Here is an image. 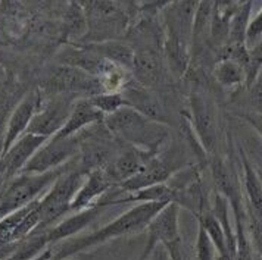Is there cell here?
<instances>
[{
	"instance_id": "cell-1",
	"label": "cell",
	"mask_w": 262,
	"mask_h": 260,
	"mask_svg": "<svg viewBox=\"0 0 262 260\" xmlns=\"http://www.w3.org/2000/svg\"><path fill=\"white\" fill-rule=\"evenodd\" d=\"M168 204L169 203H165V201L140 203V204L131 207L130 210L122 213L111 224L100 228L99 231H95L89 235L80 237V238H70L56 246L49 247L46 253L43 256H40L37 260H65L77 253H81L89 248L105 244L117 237L128 235V234L147 229L152 219L162 209H165Z\"/></svg>"
},
{
	"instance_id": "cell-2",
	"label": "cell",
	"mask_w": 262,
	"mask_h": 260,
	"mask_svg": "<svg viewBox=\"0 0 262 260\" xmlns=\"http://www.w3.org/2000/svg\"><path fill=\"white\" fill-rule=\"evenodd\" d=\"M106 128L119 140L130 143L137 149L155 152L167 138L165 124L152 121L133 107H124L105 118Z\"/></svg>"
},
{
	"instance_id": "cell-3",
	"label": "cell",
	"mask_w": 262,
	"mask_h": 260,
	"mask_svg": "<svg viewBox=\"0 0 262 260\" xmlns=\"http://www.w3.org/2000/svg\"><path fill=\"white\" fill-rule=\"evenodd\" d=\"M75 163V159H72L65 166L46 174H19L9 182L3 184L0 206L2 218H6L8 215L16 212L27 204L43 197L52 188V185Z\"/></svg>"
},
{
	"instance_id": "cell-4",
	"label": "cell",
	"mask_w": 262,
	"mask_h": 260,
	"mask_svg": "<svg viewBox=\"0 0 262 260\" xmlns=\"http://www.w3.org/2000/svg\"><path fill=\"white\" fill-rule=\"evenodd\" d=\"M85 177L87 174L84 171L71 168L52 185V188L38 201L37 212L40 216V225L33 234L48 231L50 225L71 212L72 201L85 182Z\"/></svg>"
},
{
	"instance_id": "cell-5",
	"label": "cell",
	"mask_w": 262,
	"mask_h": 260,
	"mask_svg": "<svg viewBox=\"0 0 262 260\" xmlns=\"http://www.w3.org/2000/svg\"><path fill=\"white\" fill-rule=\"evenodd\" d=\"M41 88L49 94L63 97L71 94H89L93 97L96 94L105 93L103 85L97 78L85 74L78 68L62 63L52 68V71L46 75Z\"/></svg>"
},
{
	"instance_id": "cell-6",
	"label": "cell",
	"mask_w": 262,
	"mask_h": 260,
	"mask_svg": "<svg viewBox=\"0 0 262 260\" xmlns=\"http://www.w3.org/2000/svg\"><path fill=\"white\" fill-rule=\"evenodd\" d=\"M191 125L194 128L196 137L202 146L203 152L212 154L216 144L218 122H216V106L214 99L203 90L194 88L190 97Z\"/></svg>"
},
{
	"instance_id": "cell-7",
	"label": "cell",
	"mask_w": 262,
	"mask_h": 260,
	"mask_svg": "<svg viewBox=\"0 0 262 260\" xmlns=\"http://www.w3.org/2000/svg\"><path fill=\"white\" fill-rule=\"evenodd\" d=\"M179 204L169 203L152 219L147 226V244L139 260H146L152 256L158 246H164L167 250H171L183 244L179 228Z\"/></svg>"
},
{
	"instance_id": "cell-8",
	"label": "cell",
	"mask_w": 262,
	"mask_h": 260,
	"mask_svg": "<svg viewBox=\"0 0 262 260\" xmlns=\"http://www.w3.org/2000/svg\"><path fill=\"white\" fill-rule=\"evenodd\" d=\"M81 143L80 138L70 137L63 140L50 138L28 162L24 171L21 174H46L50 171L59 169L65 166L72 159H75V154L78 153Z\"/></svg>"
},
{
	"instance_id": "cell-9",
	"label": "cell",
	"mask_w": 262,
	"mask_h": 260,
	"mask_svg": "<svg viewBox=\"0 0 262 260\" xmlns=\"http://www.w3.org/2000/svg\"><path fill=\"white\" fill-rule=\"evenodd\" d=\"M85 18L89 21L92 43L117 40L115 36L124 30V18L115 2H87Z\"/></svg>"
},
{
	"instance_id": "cell-10",
	"label": "cell",
	"mask_w": 262,
	"mask_h": 260,
	"mask_svg": "<svg viewBox=\"0 0 262 260\" xmlns=\"http://www.w3.org/2000/svg\"><path fill=\"white\" fill-rule=\"evenodd\" d=\"M75 100L72 102L68 97L55 96L48 103L40 107V110L33 118L30 127L25 134H34L41 135L46 138H52L59 132L67 121L70 118Z\"/></svg>"
},
{
	"instance_id": "cell-11",
	"label": "cell",
	"mask_w": 262,
	"mask_h": 260,
	"mask_svg": "<svg viewBox=\"0 0 262 260\" xmlns=\"http://www.w3.org/2000/svg\"><path fill=\"white\" fill-rule=\"evenodd\" d=\"M41 106L43 105H41L40 91H31L25 97H23V100L16 105L12 115L8 119L6 131H5V135L2 140V156L8 153L13 144L21 137H24L31 121L36 116V113Z\"/></svg>"
},
{
	"instance_id": "cell-12",
	"label": "cell",
	"mask_w": 262,
	"mask_h": 260,
	"mask_svg": "<svg viewBox=\"0 0 262 260\" xmlns=\"http://www.w3.org/2000/svg\"><path fill=\"white\" fill-rule=\"evenodd\" d=\"M50 138L25 134L9 149V152L2 156V181L3 184L19 175L28 162L34 157V154L49 141Z\"/></svg>"
},
{
	"instance_id": "cell-13",
	"label": "cell",
	"mask_w": 262,
	"mask_h": 260,
	"mask_svg": "<svg viewBox=\"0 0 262 260\" xmlns=\"http://www.w3.org/2000/svg\"><path fill=\"white\" fill-rule=\"evenodd\" d=\"M208 163L211 168V174H212L216 193L220 196H223L230 203L234 219L236 221L248 219V215L245 212V207L242 203V191L238 187L237 179L233 175V172L230 171V168L227 166L226 162L220 156H215V154L209 157Z\"/></svg>"
},
{
	"instance_id": "cell-14",
	"label": "cell",
	"mask_w": 262,
	"mask_h": 260,
	"mask_svg": "<svg viewBox=\"0 0 262 260\" xmlns=\"http://www.w3.org/2000/svg\"><path fill=\"white\" fill-rule=\"evenodd\" d=\"M155 152H147L137 147H133L130 150L119 154L114 160H111L105 168V174L112 182L114 187H121L125 181H128L136 174H139L143 169L146 163L155 157Z\"/></svg>"
},
{
	"instance_id": "cell-15",
	"label": "cell",
	"mask_w": 262,
	"mask_h": 260,
	"mask_svg": "<svg viewBox=\"0 0 262 260\" xmlns=\"http://www.w3.org/2000/svg\"><path fill=\"white\" fill-rule=\"evenodd\" d=\"M176 169L177 168H174L172 163H169L168 160L159 157L156 154L155 157H152L146 163V166L139 174H136L128 181H125L118 188L125 194H131V193H137L140 190L150 188V187H155V185L165 184L168 179L172 177Z\"/></svg>"
},
{
	"instance_id": "cell-16",
	"label": "cell",
	"mask_w": 262,
	"mask_h": 260,
	"mask_svg": "<svg viewBox=\"0 0 262 260\" xmlns=\"http://www.w3.org/2000/svg\"><path fill=\"white\" fill-rule=\"evenodd\" d=\"M198 8L199 2H172L165 15L167 36L176 37L190 44Z\"/></svg>"
},
{
	"instance_id": "cell-17",
	"label": "cell",
	"mask_w": 262,
	"mask_h": 260,
	"mask_svg": "<svg viewBox=\"0 0 262 260\" xmlns=\"http://www.w3.org/2000/svg\"><path fill=\"white\" fill-rule=\"evenodd\" d=\"M131 72L134 75V80L146 88L158 87L167 80L164 62L161 60L159 55L149 49H142L136 52V60Z\"/></svg>"
},
{
	"instance_id": "cell-18",
	"label": "cell",
	"mask_w": 262,
	"mask_h": 260,
	"mask_svg": "<svg viewBox=\"0 0 262 260\" xmlns=\"http://www.w3.org/2000/svg\"><path fill=\"white\" fill-rule=\"evenodd\" d=\"M121 93L128 100L130 107L136 109L137 112H140L142 115L152 121L167 125V113L159 100L149 91V88H146L134 80V83L125 84Z\"/></svg>"
},
{
	"instance_id": "cell-19",
	"label": "cell",
	"mask_w": 262,
	"mask_h": 260,
	"mask_svg": "<svg viewBox=\"0 0 262 260\" xmlns=\"http://www.w3.org/2000/svg\"><path fill=\"white\" fill-rule=\"evenodd\" d=\"M105 118L106 116L92 103L90 97L89 99L81 97V99L75 100V103L72 106L71 115L67 121V124L63 125V128L52 138L63 140V138L75 137L83 128L90 127V125L97 124V122H102V121H105Z\"/></svg>"
},
{
	"instance_id": "cell-20",
	"label": "cell",
	"mask_w": 262,
	"mask_h": 260,
	"mask_svg": "<svg viewBox=\"0 0 262 260\" xmlns=\"http://www.w3.org/2000/svg\"><path fill=\"white\" fill-rule=\"evenodd\" d=\"M111 187L114 185L106 177L103 168L89 172L83 187L72 201L71 212H81L90 207H96L97 203L100 201V197L105 196Z\"/></svg>"
},
{
	"instance_id": "cell-21",
	"label": "cell",
	"mask_w": 262,
	"mask_h": 260,
	"mask_svg": "<svg viewBox=\"0 0 262 260\" xmlns=\"http://www.w3.org/2000/svg\"><path fill=\"white\" fill-rule=\"evenodd\" d=\"M102 210H103V207L96 206V207H90V209H85V210H81V212H77L75 215L67 218L65 221L59 222L55 228L45 231L49 247L56 246V244H59L62 241L70 240L77 232H80L81 229H84L87 225L95 219L96 216H99V213L102 212Z\"/></svg>"
},
{
	"instance_id": "cell-22",
	"label": "cell",
	"mask_w": 262,
	"mask_h": 260,
	"mask_svg": "<svg viewBox=\"0 0 262 260\" xmlns=\"http://www.w3.org/2000/svg\"><path fill=\"white\" fill-rule=\"evenodd\" d=\"M84 46L96 52L102 58L118 65L119 68L133 71L134 60H136V50L130 44L119 40H109L102 43H87Z\"/></svg>"
},
{
	"instance_id": "cell-23",
	"label": "cell",
	"mask_w": 262,
	"mask_h": 260,
	"mask_svg": "<svg viewBox=\"0 0 262 260\" xmlns=\"http://www.w3.org/2000/svg\"><path fill=\"white\" fill-rule=\"evenodd\" d=\"M243 171H245L243 185L249 200L248 216L262 218V181L255 172V169L250 166L246 156H243Z\"/></svg>"
},
{
	"instance_id": "cell-24",
	"label": "cell",
	"mask_w": 262,
	"mask_h": 260,
	"mask_svg": "<svg viewBox=\"0 0 262 260\" xmlns=\"http://www.w3.org/2000/svg\"><path fill=\"white\" fill-rule=\"evenodd\" d=\"M165 55H167L169 71L177 77H183L190 62V53H189V44L181 41L176 37H165Z\"/></svg>"
},
{
	"instance_id": "cell-25",
	"label": "cell",
	"mask_w": 262,
	"mask_h": 260,
	"mask_svg": "<svg viewBox=\"0 0 262 260\" xmlns=\"http://www.w3.org/2000/svg\"><path fill=\"white\" fill-rule=\"evenodd\" d=\"M214 78L216 83L223 87H246L248 72L246 68L233 60H220L215 63Z\"/></svg>"
},
{
	"instance_id": "cell-26",
	"label": "cell",
	"mask_w": 262,
	"mask_h": 260,
	"mask_svg": "<svg viewBox=\"0 0 262 260\" xmlns=\"http://www.w3.org/2000/svg\"><path fill=\"white\" fill-rule=\"evenodd\" d=\"M250 11H252V2L240 3L238 9L233 16L226 44H246V33H248V27L250 22Z\"/></svg>"
},
{
	"instance_id": "cell-27",
	"label": "cell",
	"mask_w": 262,
	"mask_h": 260,
	"mask_svg": "<svg viewBox=\"0 0 262 260\" xmlns=\"http://www.w3.org/2000/svg\"><path fill=\"white\" fill-rule=\"evenodd\" d=\"M90 100L105 116L114 115V113H117L118 110L124 109V107H130L128 100L124 97V94L121 91H117V93H100V94L90 97Z\"/></svg>"
},
{
	"instance_id": "cell-28",
	"label": "cell",
	"mask_w": 262,
	"mask_h": 260,
	"mask_svg": "<svg viewBox=\"0 0 262 260\" xmlns=\"http://www.w3.org/2000/svg\"><path fill=\"white\" fill-rule=\"evenodd\" d=\"M246 221H236V254L233 260H255L253 247L249 232L246 229Z\"/></svg>"
},
{
	"instance_id": "cell-29",
	"label": "cell",
	"mask_w": 262,
	"mask_h": 260,
	"mask_svg": "<svg viewBox=\"0 0 262 260\" xmlns=\"http://www.w3.org/2000/svg\"><path fill=\"white\" fill-rule=\"evenodd\" d=\"M262 43V9L250 19L248 33H246V46L253 49Z\"/></svg>"
},
{
	"instance_id": "cell-30",
	"label": "cell",
	"mask_w": 262,
	"mask_h": 260,
	"mask_svg": "<svg viewBox=\"0 0 262 260\" xmlns=\"http://www.w3.org/2000/svg\"><path fill=\"white\" fill-rule=\"evenodd\" d=\"M248 221H249L248 226H249L252 244L259 254V260H262V218L248 216Z\"/></svg>"
},
{
	"instance_id": "cell-31",
	"label": "cell",
	"mask_w": 262,
	"mask_h": 260,
	"mask_svg": "<svg viewBox=\"0 0 262 260\" xmlns=\"http://www.w3.org/2000/svg\"><path fill=\"white\" fill-rule=\"evenodd\" d=\"M249 103L253 107V110L250 112L262 113V71L249 87Z\"/></svg>"
},
{
	"instance_id": "cell-32",
	"label": "cell",
	"mask_w": 262,
	"mask_h": 260,
	"mask_svg": "<svg viewBox=\"0 0 262 260\" xmlns=\"http://www.w3.org/2000/svg\"><path fill=\"white\" fill-rule=\"evenodd\" d=\"M245 119L246 124H249L253 130L256 131V134L262 138V113H256V112H245L240 115Z\"/></svg>"
},
{
	"instance_id": "cell-33",
	"label": "cell",
	"mask_w": 262,
	"mask_h": 260,
	"mask_svg": "<svg viewBox=\"0 0 262 260\" xmlns=\"http://www.w3.org/2000/svg\"><path fill=\"white\" fill-rule=\"evenodd\" d=\"M154 260H171L167 248L164 246H158L155 251H154Z\"/></svg>"
},
{
	"instance_id": "cell-34",
	"label": "cell",
	"mask_w": 262,
	"mask_h": 260,
	"mask_svg": "<svg viewBox=\"0 0 262 260\" xmlns=\"http://www.w3.org/2000/svg\"><path fill=\"white\" fill-rule=\"evenodd\" d=\"M168 254H169V259L171 260H187V257L184 256V251H183V246L168 251Z\"/></svg>"
}]
</instances>
